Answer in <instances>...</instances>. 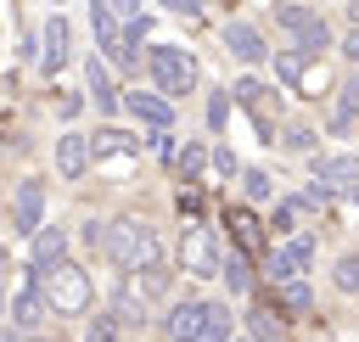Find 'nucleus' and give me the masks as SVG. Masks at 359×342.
<instances>
[{"instance_id": "obj_1", "label": "nucleus", "mask_w": 359, "mask_h": 342, "mask_svg": "<svg viewBox=\"0 0 359 342\" xmlns=\"http://www.w3.org/2000/svg\"><path fill=\"white\" fill-rule=\"evenodd\" d=\"M163 331H168V342H230V308L208 303V297H191V303L168 308Z\"/></svg>"}, {"instance_id": "obj_2", "label": "nucleus", "mask_w": 359, "mask_h": 342, "mask_svg": "<svg viewBox=\"0 0 359 342\" xmlns=\"http://www.w3.org/2000/svg\"><path fill=\"white\" fill-rule=\"evenodd\" d=\"M101 247H107V258H112L118 269H129V275L157 264V235H151L146 219H112V224L101 230Z\"/></svg>"}, {"instance_id": "obj_3", "label": "nucleus", "mask_w": 359, "mask_h": 342, "mask_svg": "<svg viewBox=\"0 0 359 342\" xmlns=\"http://www.w3.org/2000/svg\"><path fill=\"white\" fill-rule=\"evenodd\" d=\"M34 275H39V292L56 314H84L90 308V275L73 258H56L50 269H34Z\"/></svg>"}, {"instance_id": "obj_4", "label": "nucleus", "mask_w": 359, "mask_h": 342, "mask_svg": "<svg viewBox=\"0 0 359 342\" xmlns=\"http://www.w3.org/2000/svg\"><path fill=\"white\" fill-rule=\"evenodd\" d=\"M151 78L163 95H191L196 84V56L185 45H151Z\"/></svg>"}, {"instance_id": "obj_5", "label": "nucleus", "mask_w": 359, "mask_h": 342, "mask_svg": "<svg viewBox=\"0 0 359 342\" xmlns=\"http://www.w3.org/2000/svg\"><path fill=\"white\" fill-rule=\"evenodd\" d=\"M275 22L297 39V50H309V56H320V50H331V28H325V17L320 11H309V6H275Z\"/></svg>"}, {"instance_id": "obj_6", "label": "nucleus", "mask_w": 359, "mask_h": 342, "mask_svg": "<svg viewBox=\"0 0 359 342\" xmlns=\"http://www.w3.org/2000/svg\"><path fill=\"white\" fill-rule=\"evenodd\" d=\"M90 28H95V39H101V56H107L112 67H135V50H129V34L118 28V11H112L107 0H95V6H90Z\"/></svg>"}, {"instance_id": "obj_7", "label": "nucleus", "mask_w": 359, "mask_h": 342, "mask_svg": "<svg viewBox=\"0 0 359 342\" xmlns=\"http://www.w3.org/2000/svg\"><path fill=\"white\" fill-rule=\"evenodd\" d=\"M39 224H45V185L39 179H22L11 191V230L17 235H39Z\"/></svg>"}, {"instance_id": "obj_8", "label": "nucleus", "mask_w": 359, "mask_h": 342, "mask_svg": "<svg viewBox=\"0 0 359 342\" xmlns=\"http://www.w3.org/2000/svg\"><path fill=\"white\" fill-rule=\"evenodd\" d=\"M309 258H314V235H292L286 247H269L264 269H269V280L280 286V280H297V275L309 269Z\"/></svg>"}, {"instance_id": "obj_9", "label": "nucleus", "mask_w": 359, "mask_h": 342, "mask_svg": "<svg viewBox=\"0 0 359 342\" xmlns=\"http://www.w3.org/2000/svg\"><path fill=\"white\" fill-rule=\"evenodd\" d=\"M180 258H185V275H219V247H213V230H208V224H185Z\"/></svg>"}, {"instance_id": "obj_10", "label": "nucleus", "mask_w": 359, "mask_h": 342, "mask_svg": "<svg viewBox=\"0 0 359 342\" xmlns=\"http://www.w3.org/2000/svg\"><path fill=\"white\" fill-rule=\"evenodd\" d=\"M224 50L236 56V62H264L269 50H264V34L252 28V22H224Z\"/></svg>"}, {"instance_id": "obj_11", "label": "nucleus", "mask_w": 359, "mask_h": 342, "mask_svg": "<svg viewBox=\"0 0 359 342\" xmlns=\"http://www.w3.org/2000/svg\"><path fill=\"white\" fill-rule=\"evenodd\" d=\"M123 107H129V118L146 123V129H168V123H174V107H168L163 95H140V90H129Z\"/></svg>"}, {"instance_id": "obj_12", "label": "nucleus", "mask_w": 359, "mask_h": 342, "mask_svg": "<svg viewBox=\"0 0 359 342\" xmlns=\"http://www.w3.org/2000/svg\"><path fill=\"white\" fill-rule=\"evenodd\" d=\"M39 320H45V292H39V275H34V280H22V292L11 303V325L17 331H34Z\"/></svg>"}, {"instance_id": "obj_13", "label": "nucleus", "mask_w": 359, "mask_h": 342, "mask_svg": "<svg viewBox=\"0 0 359 342\" xmlns=\"http://www.w3.org/2000/svg\"><path fill=\"white\" fill-rule=\"evenodd\" d=\"M56 168H62V179H79L90 168V135H62L56 140Z\"/></svg>"}, {"instance_id": "obj_14", "label": "nucleus", "mask_w": 359, "mask_h": 342, "mask_svg": "<svg viewBox=\"0 0 359 342\" xmlns=\"http://www.w3.org/2000/svg\"><path fill=\"white\" fill-rule=\"evenodd\" d=\"M224 224H230V241H236L241 252H264V224H258L247 207H230V213H224Z\"/></svg>"}, {"instance_id": "obj_15", "label": "nucleus", "mask_w": 359, "mask_h": 342, "mask_svg": "<svg viewBox=\"0 0 359 342\" xmlns=\"http://www.w3.org/2000/svg\"><path fill=\"white\" fill-rule=\"evenodd\" d=\"M314 62H320V56H309V50H280V56H275V73H280L286 84H320Z\"/></svg>"}, {"instance_id": "obj_16", "label": "nucleus", "mask_w": 359, "mask_h": 342, "mask_svg": "<svg viewBox=\"0 0 359 342\" xmlns=\"http://www.w3.org/2000/svg\"><path fill=\"white\" fill-rule=\"evenodd\" d=\"M247 336H252V342H286V331H280V308H269V303L247 308Z\"/></svg>"}, {"instance_id": "obj_17", "label": "nucleus", "mask_w": 359, "mask_h": 342, "mask_svg": "<svg viewBox=\"0 0 359 342\" xmlns=\"http://www.w3.org/2000/svg\"><path fill=\"white\" fill-rule=\"evenodd\" d=\"M62 62H67V22H62V17H50V22H45V50H39V67H45V73H56Z\"/></svg>"}, {"instance_id": "obj_18", "label": "nucleus", "mask_w": 359, "mask_h": 342, "mask_svg": "<svg viewBox=\"0 0 359 342\" xmlns=\"http://www.w3.org/2000/svg\"><path fill=\"white\" fill-rule=\"evenodd\" d=\"M314 179H325V185H353V179H359V157H314Z\"/></svg>"}, {"instance_id": "obj_19", "label": "nucleus", "mask_w": 359, "mask_h": 342, "mask_svg": "<svg viewBox=\"0 0 359 342\" xmlns=\"http://www.w3.org/2000/svg\"><path fill=\"white\" fill-rule=\"evenodd\" d=\"M56 258H67V235H62L56 224H50V230L39 224V241H34V269H50Z\"/></svg>"}, {"instance_id": "obj_20", "label": "nucleus", "mask_w": 359, "mask_h": 342, "mask_svg": "<svg viewBox=\"0 0 359 342\" xmlns=\"http://www.w3.org/2000/svg\"><path fill=\"white\" fill-rule=\"evenodd\" d=\"M84 73H90L95 107H101V112H118V90H112V73H107V62H95V56H90V67H84Z\"/></svg>"}, {"instance_id": "obj_21", "label": "nucleus", "mask_w": 359, "mask_h": 342, "mask_svg": "<svg viewBox=\"0 0 359 342\" xmlns=\"http://www.w3.org/2000/svg\"><path fill=\"white\" fill-rule=\"evenodd\" d=\"M219 275L230 280V292H247V286H252V269H247V252H241V247H230V252L219 258Z\"/></svg>"}, {"instance_id": "obj_22", "label": "nucleus", "mask_w": 359, "mask_h": 342, "mask_svg": "<svg viewBox=\"0 0 359 342\" xmlns=\"http://www.w3.org/2000/svg\"><path fill=\"white\" fill-rule=\"evenodd\" d=\"M90 151H95V157H112V151H140V140H135V135H123V129H101V135H90Z\"/></svg>"}, {"instance_id": "obj_23", "label": "nucleus", "mask_w": 359, "mask_h": 342, "mask_svg": "<svg viewBox=\"0 0 359 342\" xmlns=\"http://www.w3.org/2000/svg\"><path fill=\"white\" fill-rule=\"evenodd\" d=\"M353 112H359V78H348V84L337 90V107H331V129H348V123H353Z\"/></svg>"}, {"instance_id": "obj_24", "label": "nucleus", "mask_w": 359, "mask_h": 342, "mask_svg": "<svg viewBox=\"0 0 359 342\" xmlns=\"http://www.w3.org/2000/svg\"><path fill=\"white\" fill-rule=\"evenodd\" d=\"M331 280H337V292H348V297H359V252H348V258H337V269H331Z\"/></svg>"}, {"instance_id": "obj_25", "label": "nucleus", "mask_w": 359, "mask_h": 342, "mask_svg": "<svg viewBox=\"0 0 359 342\" xmlns=\"http://www.w3.org/2000/svg\"><path fill=\"white\" fill-rule=\"evenodd\" d=\"M241 185H247V196H252V202H269V196H275V185H269V174H264V168H247V174H241Z\"/></svg>"}, {"instance_id": "obj_26", "label": "nucleus", "mask_w": 359, "mask_h": 342, "mask_svg": "<svg viewBox=\"0 0 359 342\" xmlns=\"http://www.w3.org/2000/svg\"><path fill=\"white\" fill-rule=\"evenodd\" d=\"M280 303H286V308H297V314L309 308V286H303V275H297V280H280Z\"/></svg>"}, {"instance_id": "obj_27", "label": "nucleus", "mask_w": 359, "mask_h": 342, "mask_svg": "<svg viewBox=\"0 0 359 342\" xmlns=\"http://www.w3.org/2000/svg\"><path fill=\"white\" fill-rule=\"evenodd\" d=\"M174 163H180V174H185V179H196V174H202V146H185Z\"/></svg>"}, {"instance_id": "obj_28", "label": "nucleus", "mask_w": 359, "mask_h": 342, "mask_svg": "<svg viewBox=\"0 0 359 342\" xmlns=\"http://www.w3.org/2000/svg\"><path fill=\"white\" fill-rule=\"evenodd\" d=\"M224 95H230V90H219V95L208 101V123H213V129H224V112H230V101H224Z\"/></svg>"}, {"instance_id": "obj_29", "label": "nucleus", "mask_w": 359, "mask_h": 342, "mask_svg": "<svg viewBox=\"0 0 359 342\" xmlns=\"http://www.w3.org/2000/svg\"><path fill=\"white\" fill-rule=\"evenodd\" d=\"M84 342H118V325H112V320H95V325L84 331Z\"/></svg>"}, {"instance_id": "obj_30", "label": "nucleus", "mask_w": 359, "mask_h": 342, "mask_svg": "<svg viewBox=\"0 0 359 342\" xmlns=\"http://www.w3.org/2000/svg\"><path fill=\"white\" fill-rule=\"evenodd\" d=\"M157 6H168L174 17H196V11H202V0H157Z\"/></svg>"}, {"instance_id": "obj_31", "label": "nucleus", "mask_w": 359, "mask_h": 342, "mask_svg": "<svg viewBox=\"0 0 359 342\" xmlns=\"http://www.w3.org/2000/svg\"><path fill=\"white\" fill-rule=\"evenodd\" d=\"M213 163H219V174H236V157H230V146H213Z\"/></svg>"}, {"instance_id": "obj_32", "label": "nucleus", "mask_w": 359, "mask_h": 342, "mask_svg": "<svg viewBox=\"0 0 359 342\" xmlns=\"http://www.w3.org/2000/svg\"><path fill=\"white\" fill-rule=\"evenodd\" d=\"M269 230H275V235H280V230H292V202H280V207H275V224H269Z\"/></svg>"}, {"instance_id": "obj_33", "label": "nucleus", "mask_w": 359, "mask_h": 342, "mask_svg": "<svg viewBox=\"0 0 359 342\" xmlns=\"http://www.w3.org/2000/svg\"><path fill=\"white\" fill-rule=\"evenodd\" d=\"M342 56H348V62H353V67H359V22H353V34H348V39H342Z\"/></svg>"}, {"instance_id": "obj_34", "label": "nucleus", "mask_w": 359, "mask_h": 342, "mask_svg": "<svg viewBox=\"0 0 359 342\" xmlns=\"http://www.w3.org/2000/svg\"><path fill=\"white\" fill-rule=\"evenodd\" d=\"M112 11H123V17H140V0H107Z\"/></svg>"}, {"instance_id": "obj_35", "label": "nucleus", "mask_w": 359, "mask_h": 342, "mask_svg": "<svg viewBox=\"0 0 359 342\" xmlns=\"http://www.w3.org/2000/svg\"><path fill=\"white\" fill-rule=\"evenodd\" d=\"M348 17H353V22H359V0H353V6H348Z\"/></svg>"}, {"instance_id": "obj_36", "label": "nucleus", "mask_w": 359, "mask_h": 342, "mask_svg": "<svg viewBox=\"0 0 359 342\" xmlns=\"http://www.w3.org/2000/svg\"><path fill=\"white\" fill-rule=\"evenodd\" d=\"M353 202H359V185H353Z\"/></svg>"}, {"instance_id": "obj_37", "label": "nucleus", "mask_w": 359, "mask_h": 342, "mask_svg": "<svg viewBox=\"0 0 359 342\" xmlns=\"http://www.w3.org/2000/svg\"><path fill=\"white\" fill-rule=\"evenodd\" d=\"M34 342H45V336H34Z\"/></svg>"}, {"instance_id": "obj_38", "label": "nucleus", "mask_w": 359, "mask_h": 342, "mask_svg": "<svg viewBox=\"0 0 359 342\" xmlns=\"http://www.w3.org/2000/svg\"><path fill=\"white\" fill-rule=\"evenodd\" d=\"M247 342H252V336H247Z\"/></svg>"}]
</instances>
